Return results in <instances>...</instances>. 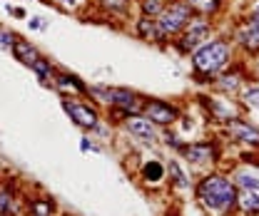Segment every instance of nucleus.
I'll return each instance as SVG.
<instances>
[{
  "mask_svg": "<svg viewBox=\"0 0 259 216\" xmlns=\"http://www.w3.org/2000/svg\"><path fill=\"white\" fill-rule=\"evenodd\" d=\"M194 204L204 216H234L237 214V186L225 169H209L197 177L192 189Z\"/></svg>",
  "mask_w": 259,
  "mask_h": 216,
  "instance_id": "obj_1",
  "label": "nucleus"
},
{
  "mask_svg": "<svg viewBox=\"0 0 259 216\" xmlns=\"http://www.w3.org/2000/svg\"><path fill=\"white\" fill-rule=\"evenodd\" d=\"M190 60V72L197 75H207V77H217L227 65L237 60V52L232 47V40L222 35V32H214L207 42H202L192 55L187 58Z\"/></svg>",
  "mask_w": 259,
  "mask_h": 216,
  "instance_id": "obj_2",
  "label": "nucleus"
},
{
  "mask_svg": "<svg viewBox=\"0 0 259 216\" xmlns=\"http://www.w3.org/2000/svg\"><path fill=\"white\" fill-rule=\"evenodd\" d=\"M180 159L192 169V172H209V169H222V139L220 137H207V139H187L185 149L180 152Z\"/></svg>",
  "mask_w": 259,
  "mask_h": 216,
  "instance_id": "obj_3",
  "label": "nucleus"
},
{
  "mask_svg": "<svg viewBox=\"0 0 259 216\" xmlns=\"http://www.w3.org/2000/svg\"><path fill=\"white\" fill-rule=\"evenodd\" d=\"M214 32H217V20H209V18H204V15H192V20L187 23V28L180 32L177 37L169 40V50H172L175 55H180V58L187 60L194 50H197L202 42H207Z\"/></svg>",
  "mask_w": 259,
  "mask_h": 216,
  "instance_id": "obj_4",
  "label": "nucleus"
},
{
  "mask_svg": "<svg viewBox=\"0 0 259 216\" xmlns=\"http://www.w3.org/2000/svg\"><path fill=\"white\" fill-rule=\"evenodd\" d=\"M147 102V94H142L135 87H125V85H112V107H107L102 112V117L112 127H122V122L132 117V115H142Z\"/></svg>",
  "mask_w": 259,
  "mask_h": 216,
  "instance_id": "obj_5",
  "label": "nucleus"
},
{
  "mask_svg": "<svg viewBox=\"0 0 259 216\" xmlns=\"http://www.w3.org/2000/svg\"><path fill=\"white\" fill-rule=\"evenodd\" d=\"M199 104L207 115V120L217 127H225L227 122L237 120L244 115V107L237 97H229V94H220V92H209L204 90V94H199Z\"/></svg>",
  "mask_w": 259,
  "mask_h": 216,
  "instance_id": "obj_6",
  "label": "nucleus"
},
{
  "mask_svg": "<svg viewBox=\"0 0 259 216\" xmlns=\"http://www.w3.org/2000/svg\"><path fill=\"white\" fill-rule=\"evenodd\" d=\"M227 37L232 40V47H234L237 58H242L247 62L259 58V25L247 20L244 15L239 20H234V25L229 28Z\"/></svg>",
  "mask_w": 259,
  "mask_h": 216,
  "instance_id": "obj_7",
  "label": "nucleus"
},
{
  "mask_svg": "<svg viewBox=\"0 0 259 216\" xmlns=\"http://www.w3.org/2000/svg\"><path fill=\"white\" fill-rule=\"evenodd\" d=\"M60 107L63 112L70 117V122L75 124L82 134H90L97 127V122L102 120V110L93 104L90 99L85 97H77V99H70V97H60Z\"/></svg>",
  "mask_w": 259,
  "mask_h": 216,
  "instance_id": "obj_8",
  "label": "nucleus"
},
{
  "mask_svg": "<svg viewBox=\"0 0 259 216\" xmlns=\"http://www.w3.org/2000/svg\"><path fill=\"white\" fill-rule=\"evenodd\" d=\"M192 15L194 13L187 0H169V3L164 5V10L155 18V23H157V30H160L167 40H172V37H177L180 32L187 28V23L192 20Z\"/></svg>",
  "mask_w": 259,
  "mask_h": 216,
  "instance_id": "obj_9",
  "label": "nucleus"
},
{
  "mask_svg": "<svg viewBox=\"0 0 259 216\" xmlns=\"http://www.w3.org/2000/svg\"><path fill=\"white\" fill-rule=\"evenodd\" d=\"M247 82H249V62L242 60V58H237L232 65H227L225 70L212 80L209 92H220V94L237 97Z\"/></svg>",
  "mask_w": 259,
  "mask_h": 216,
  "instance_id": "obj_10",
  "label": "nucleus"
},
{
  "mask_svg": "<svg viewBox=\"0 0 259 216\" xmlns=\"http://www.w3.org/2000/svg\"><path fill=\"white\" fill-rule=\"evenodd\" d=\"M220 129H222V137H227L239 149H254V152H259V124L249 115H242V117L227 122Z\"/></svg>",
  "mask_w": 259,
  "mask_h": 216,
  "instance_id": "obj_11",
  "label": "nucleus"
},
{
  "mask_svg": "<svg viewBox=\"0 0 259 216\" xmlns=\"http://www.w3.org/2000/svg\"><path fill=\"white\" fill-rule=\"evenodd\" d=\"M142 115L147 120H152L160 129H167V127H177L180 117L185 115V107L180 102H175V99H162V97H150L147 94Z\"/></svg>",
  "mask_w": 259,
  "mask_h": 216,
  "instance_id": "obj_12",
  "label": "nucleus"
},
{
  "mask_svg": "<svg viewBox=\"0 0 259 216\" xmlns=\"http://www.w3.org/2000/svg\"><path fill=\"white\" fill-rule=\"evenodd\" d=\"M164 167H167V191H172V194H192L197 177L180 156L169 154V159H164Z\"/></svg>",
  "mask_w": 259,
  "mask_h": 216,
  "instance_id": "obj_13",
  "label": "nucleus"
},
{
  "mask_svg": "<svg viewBox=\"0 0 259 216\" xmlns=\"http://www.w3.org/2000/svg\"><path fill=\"white\" fill-rule=\"evenodd\" d=\"M135 179L147 191L167 189V167H164V159H160V156L142 159L140 167H137V172H135Z\"/></svg>",
  "mask_w": 259,
  "mask_h": 216,
  "instance_id": "obj_14",
  "label": "nucleus"
},
{
  "mask_svg": "<svg viewBox=\"0 0 259 216\" xmlns=\"http://www.w3.org/2000/svg\"><path fill=\"white\" fill-rule=\"evenodd\" d=\"M120 129L125 134H130L132 139H137L140 144H145V147H157L160 144L162 129L152 120H147L145 115H132V117H127Z\"/></svg>",
  "mask_w": 259,
  "mask_h": 216,
  "instance_id": "obj_15",
  "label": "nucleus"
},
{
  "mask_svg": "<svg viewBox=\"0 0 259 216\" xmlns=\"http://www.w3.org/2000/svg\"><path fill=\"white\" fill-rule=\"evenodd\" d=\"M130 32L137 37V40H142V42H147V45H152V47H160V50H169V40L157 30V23H155V18H147V15H132L127 23Z\"/></svg>",
  "mask_w": 259,
  "mask_h": 216,
  "instance_id": "obj_16",
  "label": "nucleus"
},
{
  "mask_svg": "<svg viewBox=\"0 0 259 216\" xmlns=\"http://www.w3.org/2000/svg\"><path fill=\"white\" fill-rule=\"evenodd\" d=\"M50 90L58 94V97H70V99L85 97V99H88V82H85L77 72H70V70H65V67H58V70H55V77H53Z\"/></svg>",
  "mask_w": 259,
  "mask_h": 216,
  "instance_id": "obj_17",
  "label": "nucleus"
},
{
  "mask_svg": "<svg viewBox=\"0 0 259 216\" xmlns=\"http://www.w3.org/2000/svg\"><path fill=\"white\" fill-rule=\"evenodd\" d=\"M25 214V199L18 189L15 179L0 182V216H23Z\"/></svg>",
  "mask_w": 259,
  "mask_h": 216,
  "instance_id": "obj_18",
  "label": "nucleus"
},
{
  "mask_svg": "<svg viewBox=\"0 0 259 216\" xmlns=\"http://www.w3.org/2000/svg\"><path fill=\"white\" fill-rule=\"evenodd\" d=\"M93 10L100 13V15H105V18L130 23V18L135 15V0H95Z\"/></svg>",
  "mask_w": 259,
  "mask_h": 216,
  "instance_id": "obj_19",
  "label": "nucleus"
},
{
  "mask_svg": "<svg viewBox=\"0 0 259 216\" xmlns=\"http://www.w3.org/2000/svg\"><path fill=\"white\" fill-rule=\"evenodd\" d=\"M60 206L50 194H35L25 199V216H58Z\"/></svg>",
  "mask_w": 259,
  "mask_h": 216,
  "instance_id": "obj_20",
  "label": "nucleus"
},
{
  "mask_svg": "<svg viewBox=\"0 0 259 216\" xmlns=\"http://www.w3.org/2000/svg\"><path fill=\"white\" fill-rule=\"evenodd\" d=\"M42 5L55 8L63 15H75V18H85L88 13H93V0H42Z\"/></svg>",
  "mask_w": 259,
  "mask_h": 216,
  "instance_id": "obj_21",
  "label": "nucleus"
},
{
  "mask_svg": "<svg viewBox=\"0 0 259 216\" xmlns=\"http://www.w3.org/2000/svg\"><path fill=\"white\" fill-rule=\"evenodd\" d=\"M10 55H13V60H18L20 65H25V67H30L32 62L37 60L42 52H40V47L35 45V42H30V40H25L23 35L15 40V45L10 47Z\"/></svg>",
  "mask_w": 259,
  "mask_h": 216,
  "instance_id": "obj_22",
  "label": "nucleus"
},
{
  "mask_svg": "<svg viewBox=\"0 0 259 216\" xmlns=\"http://www.w3.org/2000/svg\"><path fill=\"white\" fill-rule=\"evenodd\" d=\"M194 15H204L209 20L222 18L227 10V0H187Z\"/></svg>",
  "mask_w": 259,
  "mask_h": 216,
  "instance_id": "obj_23",
  "label": "nucleus"
},
{
  "mask_svg": "<svg viewBox=\"0 0 259 216\" xmlns=\"http://www.w3.org/2000/svg\"><path fill=\"white\" fill-rule=\"evenodd\" d=\"M28 70H30L32 75L37 77V82H40L42 87H48V90H50V85H53V77H55V70H58V65L50 60L48 55H40V58H37V60H35L30 67H28Z\"/></svg>",
  "mask_w": 259,
  "mask_h": 216,
  "instance_id": "obj_24",
  "label": "nucleus"
},
{
  "mask_svg": "<svg viewBox=\"0 0 259 216\" xmlns=\"http://www.w3.org/2000/svg\"><path fill=\"white\" fill-rule=\"evenodd\" d=\"M88 99L105 112L107 107H112V85L110 82H88Z\"/></svg>",
  "mask_w": 259,
  "mask_h": 216,
  "instance_id": "obj_25",
  "label": "nucleus"
},
{
  "mask_svg": "<svg viewBox=\"0 0 259 216\" xmlns=\"http://www.w3.org/2000/svg\"><path fill=\"white\" fill-rule=\"evenodd\" d=\"M237 214L259 216V191H252V189H237Z\"/></svg>",
  "mask_w": 259,
  "mask_h": 216,
  "instance_id": "obj_26",
  "label": "nucleus"
},
{
  "mask_svg": "<svg viewBox=\"0 0 259 216\" xmlns=\"http://www.w3.org/2000/svg\"><path fill=\"white\" fill-rule=\"evenodd\" d=\"M160 144L169 152V154L180 156V152H182V149H185V144H187V139H185V134H182V132H177V127H167V129H162Z\"/></svg>",
  "mask_w": 259,
  "mask_h": 216,
  "instance_id": "obj_27",
  "label": "nucleus"
},
{
  "mask_svg": "<svg viewBox=\"0 0 259 216\" xmlns=\"http://www.w3.org/2000/svg\"><path fill=\"white\" fill-rule=\"evenodd\" d=\"M237 99L242 102V107H244V115L259 112V85L249 80V82L242 87V92L237 94Z\"/></svg>",
  "mask_w": 259,
  "mask_h": 216,
  "instance_id": "obj_28",
  "label": "nucleus"
},
{
  "mask_svg": "<svg viewBox=\"0 0 259 216\" xmlns=\"http://www.w3.org/2000/svg\"><path fill=\"white\" fill-rule=\"evenodd\" d=\"M167 0H135V13L137 15H147V18H157L164 10Z\"/></svg>",
  "mask_w": 259,
  "mask_h": 216,
  "instance_id": "obj_29",
  "label": "nucleus"
},
{
  "mask_svg": "<svg viewBox=\"0 0 259 216\" xmlns=\"http://www.w3.org/2000/svg\"><path fill=\"white\" fill-rule=\"evenodd\" d=\"M90 137H95V139H102V142H112V137H115V127L107 122L105 117L97 122V127L90 132Z\"/></svg>",
  "mask_w": 259,
  "mask_h": 216,
  "instance_id": "obj_30",
  "label": "nucleus"
},
{
  "mask_svg": "<svg viewBox=\"0 0 259 216\" xmlns=\"http://www.w3.org/2000/svg\"><path fill=\"white\" fill-rule=\"evenodd\" d=\"M18 37H20V35L13 30L10 25H3V23H0V47H3V50H8V52H10V47L15 45V40H18Z\"/></svg>",
  "mask_w": 259,
  "mask_h": 216,
  "instance_id": "obj_31",
  "label": "nucleus"
},
{
  "mask_svg": "<svg viewBox=\"0 0 259 216\" xmlns=\"http://www.w3.org/2000/svg\"><path fill=\"white\" fill-rule=\"evenodd\" d=\"M80 152H82V154H88V152H97V154H100V152H102V147L97 144L95 137L82 134V137H80Z\"/></svg>",
  "mask_w": 259,
  "mask_h": 216,
  "instance_id": "obj_32",
  "label": "nucleus"
},
{
  "mask_svg": "<svg viewBox=\"0 0 259 216\" xmlns=\"http://www.w3.org/2000/svg\"><path fill=\"white\" fill-rule=\"evenodd\" d=\"M5 10H8V15H13L15 20H28V10L23 8V5H5Z\"/></svg>",
  "mask_w": 259,
  "mask_h": 216,
  "instance_id": "obj_33",
  "label": "nucleus"
},
{
  "mask_svg": "<svg viewBox=\"0 0 259 216\" xmlns=\"http://www.w3.org/2000/svg\"><path fill=\"white\" fill-rule=\"evenodd\" d=\"M244 18H247V20H252L254 25H259V0H252V3L247 5V13H244Z\"/></svg>",
  "mask_w": 259,
  "mask_h": 216,
  "instance_id": "obj_34",
  "label": "nucleus"
},
{
  "mask_svg": "<svg viewBox=\"0 0 259 216\" xmlns=\"http://www.w3.org/2000/svg\"><path fill=\"white\" fill-rule=\"evenodd\" d=\"M249 80H252V82H257V85H259V58H254V60H249Z\"/></svg>",
  "mask_w": 259,
  "mask_h": 216,
  "instance_id": "obj_35",
  "label": "nucleus"
},
{
  "mask_svg": "<svg viewBox=\"0 0 259 216\" xmlns=\"http://www.w3.org/2000/svg\"><path fill=\"white\" fill-rule=\"evenodd\" d=\"M40 23H42V18L40 15H32L30 20H28V28L30 30H40Z\"/></svg>",
  "mask_w": 259,
  "mask_h": 216,
  "instance_id": "obj_36",
  "label": "nucleus"
},
{
  "mask_svg": "<svg viewBox=\"0 0 259 216\" xmlns=\"http://www.w3.org/2000/svg\"><path fill=\"white\" fill-rule=\"evenodd\" d=\"M48 28H50V20H42V23H40V32H45Z\"/></svg>",
  "mask_w": 259,
  "mask_h": 216,
  "instance_id": "obj_37",
  "label": "nucleus"
},
{
  "mask_svg": "<svg viewBox=\"0 0 259 216\" xmlns=\"http://www.w3.org/2000/svg\"><path fill=\"white\" fill-rule=\"evenodd\" d=\"M58 216H75V214H70V211H60Z\"/></svg>",
  "mask_w": 259,
  "mask_h": 216,
  "instance_id": "obj_38",
  "label": "nucleus"
},
{
  "mask_svg": "<svg viewBox=\"0 0 259 216\" xmlns=\"http://www.w3.org/2000/svg\"><path fill=\"white\" fill-rule=\"evenodd\" d=\"M37 3H42V0H37Z\"/></svg>",
  "mask_w": 259,
  "mask_h": 216,
  "instance_id": "obj_39",
  "label": "nucleus"
},
{
  "mask_svg": "<svg viewBox=\"0 0 259 216\" xmlns=\"http://www.w3.org/2000/svg\"><path fill=\"white\" fill-rule=\"evenodd\" d=\"M167 3H169V0H167Z\"/></svg>",
  "mask_w": 259,
  "mask_h": 216,
  "instance_id": "obj_40",
  "label": "nucleus"
}]
</instances>
